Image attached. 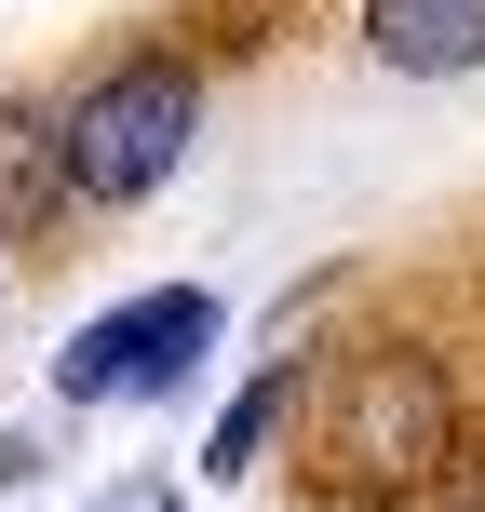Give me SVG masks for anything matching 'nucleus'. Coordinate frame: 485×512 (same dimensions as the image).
<instances>
[{"label": "nucleus", "instance_id": "f03ea898", "mask_svg": "<svg viewBox=\"0 0 485 512\" xmlns=\"http://www.w3.org/2000/svg\"><path fill=\"white\" fill-rule=\"evenodd\" d=\"M189 135H203V68H189V54H122V68L54 122V203H81V216L149 203L189 162Z\"/></svg>", "mask_w": 485, "mask_h": 512}, {"label": "nucleus", "instance_id": "f257e3e1", "mask_svg": "<svg viewBox=\"0 0 485 512\" xmlns=\"http://www.w3.org/2000/svg\"><path fill=\"white\" fill-rule=\"evenodd\" d=\"M310 472H324V499H351V512L432 499L445 472H459V391H445V364L418 351V337L351 351L324 391H310Z\"/></svg>", "mask_w": 485, "mask_h": 512}, {"label": "nucleus", "instance_id": "6e6552de", "mask_svg": "<svg viewBox=\"0 0 485 512\" xmlns=\"http://www.w3.org/2000/svg\"><path fill=\"white\" fill-rule=\"evenodd\" d=\"M95 512H176V486H108Z\"/></svg>", "mask_w": 485, "mask_h": 512}, {"label": "nucleus", "instance_id": "0eeeda50", "mask_svg": "<svg viewBox=\"0 0 485 512\" xmlns=\"http://www.w3.org/2000/svg\"><path fill=\"white\" fill-rule=\"evenodd\" d=\"M41 472V432H0V486H27Z\"/></svg>", "mask_w": 485, "mask_h": 512}, {"label": "nucleus", "instance_id": "423d86ee", "mask_svg": "<svg viewBox=\"0 0 485 512\" xmlns=\"http://www.w3.org/2000/svg\"><path fill=\"white\" fill-rule=\"evenodd\" d=\"M54 203V108H0V216H41Z\"/></svg>", "mask_w": 485, "mask_h": 512}, {"label": "nucleus", "instance_id": "39448f33", "mask_svg": "<svg viewBox=\"0 0 485 512\" xmlns=\"http://www.w3.org/2000/svg\"><path fill=\"white\" fill-rule=\"evenodd\" d=\"M283 405H297V364H256V378L230 391V418L203 432V472H216V486H230V472H256V445H270V418H283Z\"/></svg>", "mask_w": 485, "mask_h": 512}, {"label": "nucleus", "instance_id": "7ed1b4c3", "mask_svg": "<svg viewBox=\"0 0 485 512\" xmlns=\"http://www.w3.org/2000/svg\"><path fill=\"white\" fill-rule=\"evenodd\" d=\"M203 351H216V297L203 283H149V297L95 310V324L54 351V391H68V405H149V391H176Z\"/></svg>", "mask_w": 485, "mask_h": 512}, {"label": "nucleus", "instance_id": "20e7f679", "mask_svg": "<svg viewBox=\"0 0 485 512\" xmlns=\"http://www.w3.org/2000/svg\"><path fill=\"white\" fill-rule=\"evenodd\" d=\"M364 54L391 81H472L485 68V0H364Z\"/></svg>", "mask_w": 485, "mask_h": 512}]
</instances>
